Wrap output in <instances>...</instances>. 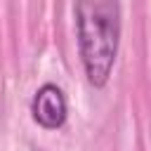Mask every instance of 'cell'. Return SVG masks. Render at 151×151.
I'll use <instances>...</instances> for the list:
<instances>
[{"label": "cell", "mask_w": 151, "mask_h": 151, "mask_svg": "<svg viewBox=\"0 0 151 151\" xmlns=\"http://www.w3.org/2000/svg\"><path fill=\"white\" fill-rule=\"evenodd\" d=\"M78 50L90 85L104 87L120 40V5L113 0H80L73 7Z\"/></svg>", "instance_id": "cell-1"}, {"label": "cell", "mask_w": 151, "mask_h": 151, "mask_svg": "<svg viewBox=\"0 0 151 151\" xmlns=\"http://www.w3.org/2000/svg\"><path fill=\"white\" fill-rule=\"evenodd\" d=\"M31 113H33V120L45 127V130H57L66 123V99H64V92L47 83L42 85L35 94H33V101H31Z\"/></svg>", "instance_id": "cell-2"}]
</instances>
